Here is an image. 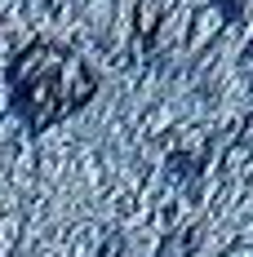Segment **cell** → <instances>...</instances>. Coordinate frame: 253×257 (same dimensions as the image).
Returning a JSON list of instances; mask_svg holds the SVG:
<instances>
[{
	"instance_id": "1",
	"label": "cell",
	"mask_w": 253,
	"mask_h": 257,
	"mask_svg": "<svg viewBox=\"0 0 253 257\" xmlns=\"http://www.w3.org/2000/svg\"><path fill=\"white\" fill-rule=\"evenodd\" d=\"M5 93L9 111L27 128H53L67 115H76L80 106L98 93V76L80 53L62 49L53 40H31L5 71Z\"/></svg>"
}]
</instances>
